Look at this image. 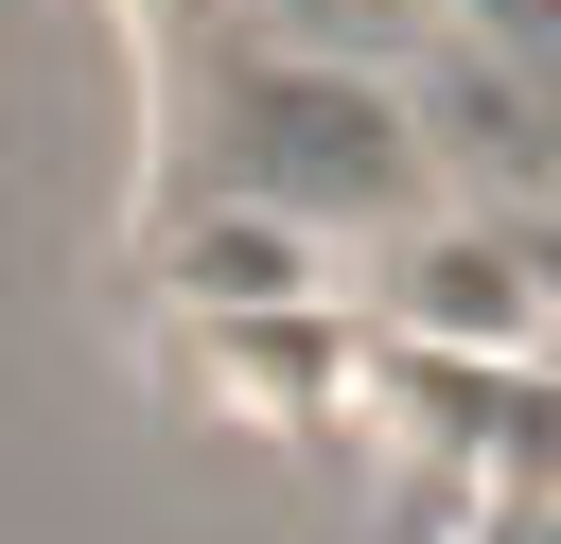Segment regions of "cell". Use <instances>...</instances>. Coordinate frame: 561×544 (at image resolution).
<instances>
[{"instance_id": "6da1fadb", "label": "cell", "mask_w": 561, "mask_h": 544, "mask_svg": "<svg viewBox=\"0 0 561 544\" xmlns=\"http://www.w3.org/2000/svg\"><path fill=\"white\" fill-rule=\"evenodd\" d=\"M228 193L280 228H403L438 193V158L368 70H245L228 88Z\"/></svg>"}, {"instance_id": "7a4b0ae2", "label": "cell", "mask_w": 561, "mask_h": 544, "mask_svg": "<svg viewBox=\"0 0 561 544\" xmlns=\"http://www.w3.org/2000/svg\"><path fill=\"white\" fill-rule=\"evenodd\" d=\"M298 263H316V228H280V211H210L193 246H175V298H210V316H263V298H298Z\"/></svg>"}]
</instances>
